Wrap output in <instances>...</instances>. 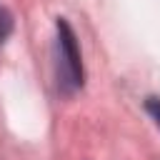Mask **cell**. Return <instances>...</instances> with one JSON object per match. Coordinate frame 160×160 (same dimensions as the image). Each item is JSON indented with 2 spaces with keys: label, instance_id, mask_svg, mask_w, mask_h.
I'll list each match as a JSON object with an SVG mask.
<instances>
[{
  "label": "cell",
  "instance_id": "obj_1",
  "mask_svg": "<svg viewBox=\"0 0 160 160\" xmlns=\"http://www.w3.org/2000/svg\"><path fill=\"white\" fill-rule=\"evenodd\" d=\"M55 78H58V90L62 95L78 92L85 82L78 35L65 18H58L55 22Z\"/></svg>",
  "mask_w": 160,
  "mask_h": 160
},
{
  "label": "cell",
  "instance_id": "obj_2",
  "mask_svg": "<svg viewBox=\"0 0 160 160\" xmlns=\"http://www.w3.org/2000/svg\"><path fill=\"white\" fill-rule=\"evenodd\" d=\"M12 28H15V20L10 15V10L5 5H0V48L5 45V40L12 35Z\"/></svg>",
  "mask_w": 160,
  "mask_h": 160
},
{
  "label": "cell",
  "instance_id": "obj_3",
  "mask_svg": "<svg viewBox=\"0 0 160 160\" xmlns=\"http://www.w3.org/2000/svg\"><path fill=\"white\" fill-rule=\"evenodd\" d=\"M145 110L150 112V118H152L155 125L160 128V98H148V100H145Z\"/></svg>",
  "mask_w": 160,
  "mask_h": 160
}]
</instances>
